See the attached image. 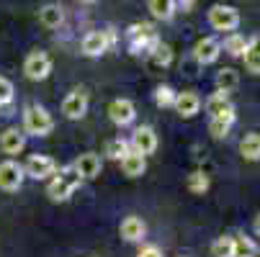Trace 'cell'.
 <instances>
[{
    "instance_id": "cell-1",
    "label": "cell",
    "mask_w": 260,
    "mask_h": 257,
    "mask_svg": "<svg viewBox=\"0 0 260 257\" xmlns=\"http://www.w3.org/2000/svg\"><path fill=\"white\" fill-rule=\"evenodd\" d=\"M80 175H78V170L75 167H64V170H59V172H54V177L49 180V186H47V196L54 201V203H59V201H67L72 193H75L78 188H80Z\"/></svg>"
},
{
    "instance_id": "cell-2",
    "label": "cell",
    "mask_w": 260,
    "mask_h": 257,
    "mask_svg": "<svg viewBox=\"0 0 260 257\" xmlns=\"http://www.w3.org/2000/svg\"><path fill=\"white\" fill-rule=\"evenodd\" d=\"M54 129V119L47 108L42 105H28L23 111V134L28 136H47Z\"/></svg>"
},
{
    "instance_id": "cell-3",
    "label": "cell",
    "mask_w": 260,
    "mask_h": 257,
    "mask_svg": "<svg viewBox=\"0 0 260 257\" xmlns=\"http://www.w3.org/2000/svg\"><path fill=\"white\" fill-rule=\"evenodd\" d=\"M126 39H129L132 52H137V54L147 52V54H150V52L155 49V44L160 42V36H157V31H155L152 23H144V21H142V23H132V26H129Z\"/></svg>"
},
{
    "instance_id": "cell-4",
    "label": "cell",
    "mask_w": 260,
    "mask_h": 257,
    "mask_svg": "<svg viewBox=\"0 0 260 257\" xmlns=\"http://www.w3.org/2000/svg\"><path fill=\"white\" fill-rule=\"evenodd\" d=\"M209 23L216 31H235L240 26V11L232 6H211L209 8Z\"/></svg>"
},
{
    "instance_id": "cell-5",
    "label": "cell",
    "mask_w": 260,
    "mask_h": 257,
    "mask_svg": "<svg viewBox=\"0 0 260 257\" xmlns=\"http://www.w3.org/2000/svg\"><path fill=\"white\" fill-rule=\"evenodd\" d=\"M23 72H26V78L34 80V83L47 80L49 72H52V57L47 52H31L26 57V62H23Z\"/></svg>"
},
{
    "instance_id": "cell-6",
    "label": "cell",
    "mask_w": 260,
    "mask_h": 257,
    "mask_svg": "<svg viewBox=\"0 0 260 257\" xmlns=\"http://www.w3.org/2000/svg\"><path fill=\"white\" fill-rule=\"evenodd\" d=\"M206 111L211 114V119H221V121H230V124H235V119H237V111H235L230 95L227 93H219V90L214 95H209Z\"/></svg>"
},
{
    "instance_id": "cell-7",
    "label": "cell",
    "mask_w": 260,
    "mask_h": 257,
    "mask_svg": "<svg viewBox=\"0 0 260 257\" xmlns=\"http://www.w3.org/2000/svg\"><path fill=\"white\" fill-rule=\"evenodd\" d=\"M23 167L13 160H6V162H0V188H3L6 193H16L21 186H23Z\"/></svg>"
},
{
    "instance_id": "cell-8",
    "label": "cell",
    "mask_w": 260,
    "mask_h": 257,
    "mask_svg": "<svg viewBox=\"0 0 260 257\" xmlns=\"http://www.w3.org/2000/svg\"><path fill=\"white\" fill-rule=\"evenodd\" d=\"M111 44H114V31H90L83 39V54L85 57H101Z\"/></svg>"
},
{
    "instance_id": "cell-9",
    "label": "cell",
    "mask_w": 260,
    "mask_h": 257,
    "mask_svg": "<svg viewBox=\"0 0 260 257\" xmlns=\"http://www.w3.org/2000/svg\"><path fill=\"white\" fill-rule=\"evenodd\" d=\"M23 172L28 177H34V180H44V177H52L57 172V162L52 157H47V155H31L26 160Z\"/></svg>"
},
{
    "instance_id": "cell-10",
    "label": "cell",
    "mask_w": 260,
    "mask_h": 257,
    "mask_svg": "<svg viewBox=\"0 0 260 257\" xmlns=\"http://www.w3.org/2000/svg\"><path fill=\"white\" fill-rule=\"evenodd\" d=\"M62 114H64L67 119H72V121L83 119V116L88 114V93L80 90V88H75V90H72V93L62 100Z\"/></svg>"
},
{
    "instance_id": "cell-11",
    "label": "cell",
    "mask_w": 260,
    "mask_h": 257,
    "mask_svg": "<svg viewBox=\"0 0 260 257\" xmlns=\"http://www.w3.org/2000/svg\"><path fill=\"white\" fill-rule=\"evenodd\" d=\"M129 144H132L134 152H139L142 157H147V155H152L157 150V134H155L152 126H137Z\"/></svg>"
},
{
    "instance_id": "cell-12",
    "label": "cell",
    "mask_w": 260,
    "mask_h": 257,
    "mask_svg": "<svg viewBox=\"0 0 260 257\" xmlns=\"http://www.w3.org/2000/svg\"><path fill=\"white\" fill-rule=\"evenodd\" d=\"M108 119L114 121L116 126H129L137 119V108H134L132 100L116 98V100H111V105H108Z\"/></svg>"
},
{
    "instance_id": "cell-13",
    "label": "cell",
    "mask_w": 260,
    "mask_h": 257,
    "mask_svg": "<svg viewBox=\"0 0 260 257\" xmlns=\"http://www.w3.org/2000/svg\"><path fill=\"white\" fill-rule=\"evenodd\" d=\"M219 54H221V42L214 39V36H206V39L196 42V47H193V59L199 64H211L219 59Z\"/></svg>"
},
{
    "instance_id": "cell-14",
    "label": "cell",
    "mask_w": 260,
    "mask_h": 257,
    "mask_svg": "<svg viewBox=\"0 0 260 257\" xmlns=\"http://www.w3.org/2000/svg\"><path fill=\"white\" fill-rule=\"evenodd\" d=\"M173 108L178 111V116L183 119H193L199 111H201V98L191 90H183V93H175V103Z\"/></svg>"
},
{
    "instance_id": "cell-15",
    "label": "cell",
    "mask_w": 260,
    "mask_h": 257,
    "mask_svg": "<svg viewBox=\"0 0 260 257\" xmlns=\"http://www.w3.org/2000/svg\"><path fill=\"white\" fill-rule=\"evenodd\" d=\"M23 146H26V134L21 129H6L0 136V150L6 155H18L23 152Z\"/></svg>"
},
{
    "instance_id": "cell-16",
    "label": "cell",
    "mask_w": 260,
    "mask_h": 257,
    "mask_svg": "<svg viewBox=\"0 0 260 257\" xmlns=\"http://www.w3.org/2000/svg\"><path fill=\"white\" fill-rule=\"evenodd\" d=\"M119 232L126 242H142L144 234H147V227H144V222L139 216H126L121 222V227H119Z\"/></svg>"
},
{
    "instance_id": "cell-17",
    "label": "cell",
    "mask_w": 260,
    "mask_h": 257,
    "mask_svg": "<svg viewBox=\"0 0 260 257\" xmlns=\"http://www.w3.org/2000/svg\"><path fill=\"white\" fill-rule=\"evenodd\" d=\"M72 167L78 170L80 177H98L101 175V157L95 152H85V155L78 157V162L72 165Z\"/></svg>"
},
{
    "instance_id": "cell-18",
    "label": "cell",
    "mask_w": 260,
    "mask_h": 257,
    "mask_svg": "<svg viewBox=\"0 0 260 257\" xmlns=\"http://www.w3.org/2000/svg\"><path fill=\"white\" fill-rule=\"evenodd\" d=\"M39 21H42V26H47V28H59V26L64 23V11H62V6H59V3H47V6H42Z\"/></svg>"
},
{
    "instance_id": "cell-19",
    "label": "cell",
    "mask_w": 260,
    "mask_h": 257,
    "mask_svg": "<svg viewBox=\"0 0 260 257\" xmlns=\"http://www.w3.org/2000/svg\"><path fill=\"white\" fill-rule=\"evenodd\" d=\"M121 170H124V175H129V177H139V175H144V170H147V160H144L139 152L132 150L129 155H124Z\"/></svg>"
},
{
    "instance_id": "cell-20",
    "label": "cell",
    "mask_w": 260,
    "mask_h": 257,
    "mask_svg": "<svg viewBox=\"0 0 260 257\" xmlns=\"http://www.w3.org/2000/svg\"><path fill=\"white\" fill-rule=\"evenodd\" d=\"M237 85H240V75H237V69H232V67H224V69H219L216 72V90L219 93H232V90H237Z\"/></svg>"
},
{
    "instance_id": "cell-21",
    "label": "cell",
    "mask_w": 260,
    "mask_h": 257,
    "mask_svg": "<svg viewBox=\"0 0 260 257\" xmlns=\"http://www.w3.org/2000/svg\"><path fill=\"white\" fill-rule=\"evenodd\" d=\"M242 57H245V67L252 72V75H260V33L247 42V49H245Z\"/></svg>"
},
{
    "instance_id": "cell-22",
    "label": "cell",
    "mask_w": 260,
    "mask_h": 257,
    "mask_svg": "<svg viewBox=\"0 0 260 257\" xmlns=\"http://www.w3.org/2000/svg\"><path fill=\"white\" fill-rule=\"evenodd\" d=\"M150 13L160 21H170L175 16V0H147Z\"/></svg>"
},
{
    "instance_id": "cell-23",
    "label": "cell",
    "mask_w": 260,
    "mask_h": 257,
    "mask_svg": "<svg viewBox=\"0 0 260 257\" xmlns=\"http://www.w3.org/2000/svg\"><path fill=\"white\" fill-rule=\"evenodd\" d=\"M240 155L250 162H257L260 160V134H247L242 141H240Z\"/></svg>"
},
{
    "instance_id": "cell-24",
    "label": "cell",
    "mask_w": 260,
    "mask_h": 257,
    "mask_svg": "<svg viewBox=\"0 0 260 257\" xmlns=\"http://www.w3.org/2000/svg\"><path fill=\"white\" fill-rule=\"evenodd\" d=\"M129 152H132V144H129L126 139H121V136H119V139H111V141L106 144V155H108L111 160H119V162H121L124 155H129Z\"/></svg>"
},
{
    "instance_id": "cell-25",
    "label": "cell",
    "mask_w": 260,
    "mask_h": 257,
    "mask_svg": "<svg viewBox=\"0 0 260 257\" xmlns=\"http://www.w3.org/2000/svg\"><path fill=\"white\" fill-rule=\"evenodd\" d=\"M211 254L214 257H235V237H219L211 244Z\"/></svg>"
},
{
    "instance_id": "cell-26",
    "label": "cell",
    "mask_w": 260,
    "mask_h": 257,
    "mask_svg": "<svg viewBox=\"0 0 260 257\" xmlns=\"http://www.w3.org/2000/svg\"><path fill=\"white\" fill-rule=\"evenodd\" d=\"M245 49H247L245 36H240V33H230L227 39H224V52H227V54H232V57H242Z\"/></svg>"
},
{
    "instance_id": "cell-27",
    "label": "cell",
    "mask_w": 260,
    "mask_h": 257,
    "mask_svg": "<svg viewBox=\"0 0 260 257\" xmlns=\"http://www.w3.org/2000/svg\"><path fill=\"white\" fill-rule=\"evenodd\" d=\"M150 57H152V64H157V67H168V64L173 62V49H170L168 44L157 42L155 49L150 52Z\"/></svg>"
},
{
    "instance_id": "cell-28",
    "label": "cell",
    "mask_w": 260,
    "mask_h": 257,
    "mask_svg": "<svg viewBox=\"0 0 260 257\" xmlns=\"http://www.w3.org/2000/svg\"><path fill=\"white\" fill-rule=\"evenodd\" d=\"M155 103H157L160 108H173V103H175V90H173L170 85H160V88L155 90Z\"/></svg>"
},
{
    "instance_id": "cell-29",
    "label": "cell",
    "mask_w": 260,
    "mask_h": 257,
    "mask_svg": "<svg viewBox=\"0 0 260 257\" xmlns=\"http://www.w3.org/2000/svg\"><path fill=\"white\" fill-rule=\"evenodd\" d=\"M188 191H191V193H206V191H209V175H204V172H191V175H188Z\"/></svg>"
},
{
    "instance_id": "cell-30",
    "label": "cell",
    "mask_w": 260,
    "mask_h": 257,
    "mask_svg": "<svg viewBox=\"0 0 260 257\" xmlns=\"http://www.w3.org/2000/svg\"><path fill=\"white\" fill-rule=\"evenodd\" d=\"M230 129H232V124L230 121H221V119H211V124H209V134L214 139H227Z\"/></svg>"
},
{
    "instance_id": "cell-31",
    "label": "cell",
    "mask_w": 260,
    "mask_h": 257,
    "mask_svg": "<svg viewBox=\"0 0 260 257\" xmlns=\"http://www.w3.org/2000/svg\"><path fill=\"white\" fill-rule=\"evenodd\" d=\"M255 252L252 242L245 239V237H235V257H250Z\"/></svg>"
},
{
    "instance_id": "cell-32",
    "label": "cell",
    "mask_w": 260,
    "mask_h": 257,
    "mask_svg": "<svg viewBox=\"0 0 260 257\" xmlns=\"http://www.w3.org/2000/svg\"><path fill=\"white\" fill-rule=\"evenodd\" d=\"M13 100V83L0 75V105H8Z\"/></svg>"
},
{
    "instance_id": "cell-33",
    "label": "cell",
    "mask_w": 260,
    "mask_h": 257,
    "mask_svg": "<svg viewBox=\"0 0 260 257\" xmlns=\"http://www.w3.org/2000/svg\"><path fill=\"white\" fill-rule=\"evenodd\" d=\"M137 257H162V249L157 244H142V249H139Z\"/></svg>"
},
{
    "instance_id": "cell-34",
    "label": "cell",
    "mask_w": 260,
    "mask_h": 257,
    "mask_svg": "<svg viewBox=\"0 0 260 257\" xmlns=\"http://www.w3.org/2000/svg\"><path fill=\"white\" fill-rule=\"evenodd\" d=\"M255 234H257V237H260V213H257V216H255Z\"/></svg>"
},
{
    "instance_id": "cell-35",
    "label": "cell",
    "mask_w": 260,
    "mask_h": 257,
    "mask_svg": "<svg viewBox=\"0 0 260 257\" xmlns=\"http://www.w3.org/2000/svg\"><path fill=\"white\" fill-rule=\"evenodd\" d=\"M191 3H193V0H180V6H183V8H191Z\"/></svg>"
},
{
    "instance_id": "cell-36",
    "label": "cell",
    "mask_w": 260,
    "mask_h": 257,
    "mask_svg": "<svg viewBox=\"0 0 260 257\" xmlns=\"http://www.w3.org/2000/svg\"><path fill=\"white\" fill-rule=\"evenodd\" d=\"M83 3H95V0H83Z\"/></svg>"
}]
</instances>
